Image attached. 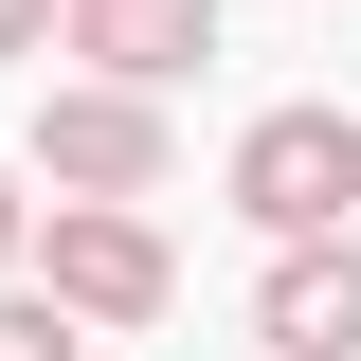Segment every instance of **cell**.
I'll list each match as a JSON object with an SVG mask.
<instances>
[{"instance_id":"obj_1","label":"cell","mask_w":361,"mask_h":361,"mask_svg":"<svg viewBox=\"0 0 361 361\" xmlns=\"http://www.w3.org/2000/svg\"><path fill=\"white\" fill-rule=\"evenodd\" d=\"M235 217L253 235H343L361 217V127L343 109H253L235 127Z\"/></svg>"},{"instance_id":"obj_2","label":"cell","mask_w":361,"mask_h":361,"mask_svg":"<svg viewBox=\"0 0 361 361\" xmlns=\"http://www.w3.org/2000/svg\"><path fill=\"white\" fill-rule=\"evenodd\" d=\"M37 180H54V199H163V90L73 73V90L37 109Z\"/></svg>"},{"instance_id":"obj_3","label":"cell","mask_w":361,"mask_h":361,"mask_svg":"<svg viewBox=\"0 0 361 361\" xmlns=\"http://www.w3.org/2000/svg\"><path fill=\"white\" fill-rule=\"evenodd\" d=\"M18 253H37V289H54L73 325H163V289H180L163 235H145L127 199H54V235H18Z\"/></svg>"},{"instance_id":"obj_4","label":"cell","mask_w":361,"mask_h":361,"mask_svg":"<svg viewBox=\"0 0 361 361\" xmlns=\"http://www.w3.org/2000/svg\"><path fill=\"white\" fill-rule=\"evenodd\" d=\"M253 343H271V361H361V253H343V235H271Z\"/></svg>"},{"instance_id":"obj_5","label":"cell","mask_w":361,"mask_h":361,"mask_svg":"<svg viewBox=\"0 0 361 361\" xmlns=\"http://www.w3.org/2000/svg\"><path fill=\"white\" fill-rule=\"evenodd\" d=\"M54 37H73L90 73H127V90H180L217 54V0H54Z\"/></svg>"},{"instance_id":"obj_6","label":"cell","mask_w":361,"mask_h":361,"mask_svg":"<svg viewBox=\"0 0 361 361\" xmlns=\"http://www.w3.org/2000/svg\"><path fill=\"white\" fill-rule=\"evenodd\" d=\"M0 361H90V325L54 307V289H18V271H0Z\"/></svg>"},{"instance_id":"obj_7","label":"cell","mask_w":361,"mask_h":361,"mask_svg":"<svg viewBox=\"0 0 361 361\" xmlns=\"http://www.w3.org/2000/svg\"><path fill=\"white\" fill-rule=\"evenodd\" d=\"M37 37H54V0H0V54H37Z\"/></svg>"},{"instance_id":"obj_8","label":"cell","mask_w":361,"mask_h":361,"mask_svg":"<svg viewBox=\"0 0 361 361\" xmlns=\"http://www.w3.org/2000/svg\"><path fill=\"white\" fill-rule=\"evenodd\" d=\"M18 235H37V199H18V180H0V271H18Z\"/></svg>"}]
</instances>
